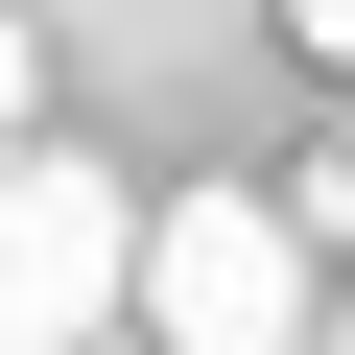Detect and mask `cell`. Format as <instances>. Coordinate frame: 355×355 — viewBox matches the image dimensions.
Masks as SVG:
<instances>
[{
    "instance_id": "obj_3",
    "label": "cell",
    "mask_w": 355,
    "mask_h": 355,
    "mask_svg": "<svg viewBox=\"0 0 355 355\" xmlns=\"http://www.w3.org/2000/svg\"><path fill=\"white\" fill-rule=\"evenodd\" d=\"M24 95H48V48H24V0H0V166H24Z\"/></svg>"
},
{
    "instance_id": "obj_2",
    "label": "cell",
    "mask_w": 355,
    "mask_h": 355,
    "mask_svg": "<svg viewBox=\"0 0 355 355\" xmlns=\"http://www.w3.org/2000/svg\"><path fill=\"white\" fill-rule=\"evenodd\" d=\"M119 308H142V190L24 142L0 166V355H119Z\"/></svg>"
},
{
    "instance_id": "obj_6",
    "label": "cell",
    "mask_w": 355,
    "mask_h": 355,
    "mask_svg": "<svg viewBox=\"0 0 355 355\" xmlns=\"http://www.w3.org/2000/svg\"><path fill=\"white\" fill-rule=\"evenodd\" d=\"M119 355H142V331H119Z\"/></svg>"
},
{
    "instance_id": "obj_4",
    "label": "cell",
    "mask_w": 355,
    "mask_h": 355,
    "mask_svg": "<svg viewBox=\"0 0 355 355\" xmlns=\"http://www.w3.org/2000/svg\"><path fill=\"white\" fill-rule=\"evenodd\" d=\"M284 48H308V71H355V0H284Z\"/></svg>"
},
{
    "instance_id": "obj_1",
    "label": "cell",
    "mask_w": 355,
    "mask_h": 355,
    "mask_svg": "<svg viewBox=\"0 0 355 355\" xmlns=\"http://www.w3.org/2000/svg\"><path fill=\"white\" fill-rule=\"evenodd\" d=\"M142 355H331L308 214H261V190H166V214H142Z\"/></svg>"
},
{
    "instance_id": "obj_5",
    "label": "cell",
    "mask_w": 355,
    "mask_h": 355,
    "mask_svg": "<svg viewBox=\"0 0 355 355\" xmlns=\"http://www.w3.org/2000/svg\"><path fill=\"white\" fill-rule=\"evenodd\" d=\"M331 355H355V308H331Z\"/></svg>"
}]
</instances>
